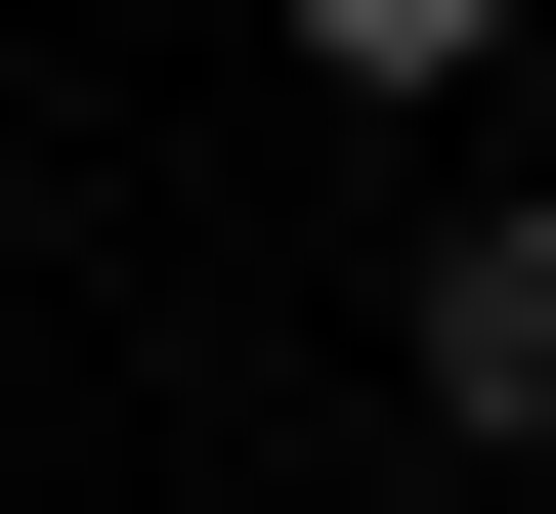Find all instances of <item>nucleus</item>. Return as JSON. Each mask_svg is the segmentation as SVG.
<instances>
[{"label": "nucleus", "mask_w": 556, "mask_h": 514, "mask_svg": "<svg viewBox=\"0 0 556 514\" xmlns=\"http://www.w3.org/2000/svg\"><path fill=\"white\" fill-rule=\"evenodd\" d=\"M428 429L556 472V215H428Z\"/></svg>", "instance_id": "f257e3e1"}, {"label": "nucleus", "mask_w": 556, "mask_h": 514, "mask_svg": "<svg viewBox=\"0 0 556 514\" xmlns=\"http://www.w3.org/2000/svg\"><path fill=\"white\" fill-rule=\"evenodd\" d=\"M300 43H343V86H471V43H514V0H300Z\"/></svg>", "instance_id": "f03ea898"}]
</instances>
